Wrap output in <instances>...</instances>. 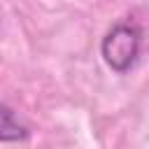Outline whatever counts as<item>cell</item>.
I'll return each mask as SVG.
<instances>
[{"instance_id":"1","label":"cell","mask_w":149,"mask_h":149,"mask_svg":"<svg viewBox=\"0 0 149 149\" xmlns=\"http://www.w3.org/2000/svg\"><path fill=\"white\" fill-rule=\"evenodd\" d=\"M140 47H142V33L137 26L133 23H116L100 42V54L102 61L119 74L128 72L137 56H140Z\"/></svg>"},{"instance_id":"2","label":"cell","mask_w":149,"mask_h":149,"mask_svg":"<svg viewBox=\"0 0 149 149\" xmlns=\"http://www.w3.org/2000/svg\"><path fill=\"white\" fill-rule=\"evenodd\" d=\"M30 133L23 123H19L16 114L2 105L0 107V142H14V140H26Z\"/></svg>"}]
</instances>
